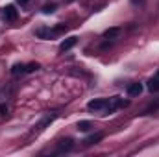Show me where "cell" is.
<instances>
[{"label": "cell", "instance_id": "cell-1", "mask_svg": "<svg viewBox=\"0 0 159 157\" xmlns=\"http://www.w3.org/2000/svg\"><path fill=\"white\" fill-rule=\"evenodd\" d=\"M107 105V100H104V98H96V100H91L89 104H87V109L89 111H104V107Z\"/></svg>", "mask_w": 159, "mask_h": 157}, {"label": "cell", "instance_id": "cell-2", "mask_svg": "<svg viewBox=\"0 0 159 157\" xmlns=\"http://www.w3.org/2000/svg\"><path fill=\"white\" fill-rule=\"evenodd\" d=\"M2 17L6 19V20H17V9H15V6H6L4 7V11H2Z\"/></svg>", "mask_w": 159, "mask_h": 157}, {"label": "cell", "instance_id": "cell-3", "mask_svg": "<svg viewBox=\"0 0 159 157\" xmlns=\"http://www.w3.org/2000/svg\"><path fill=\"white\" fill-rule=\"evenodd\" d=\"M76 43H78V37H67V39L59 44V50H61V52H67V50H70L72 46H76Z\"/></svg>", "mask_w": 159, "mask_h": 157}, {"label": "cell", "instance_id": "cell-4", "mask_svg": "<svg viewBox=\"0 0 159 157\" xmlns=\"http://www.w3.org/2000/svg\"><path fill=\"white\" fill-rule=\"evenodd\" d=\"M35 35H37L39 39H50V37L56 35V30H50V28H39V30L35 32Z\"/></svg>", "mask_w": 159, "mask_h": 157}, {"label": "cell", "instance_id": "cell-5", "mask_svg": "<svg viewBox=\"0 0 159 157\" xmlns=\"http://www.w3.org/2000/svg\"><path fill=\"white\" fill-rule=\"evenodd\" d=\"M141 92H143V85H141V83L135 81V83H129V85H128V94H129V96H139Z\"/></svg>", "mask_w": 159, "mask_h": 157}, {"label": "cell", "instance_id": "cell-6", "mask_svg": "<svg viewBox=\"0 0 159 157\" xmlns=\"http://www.w3.org/2000/svg\"><path fill=\"white\" fill-rule=\"evenodd\" d=\"M76 128H78V131H89L93 128V122L91 120H80Z\"/></svg>", "mask_w": 159, "mask_h": 157}, {"label": "cell", "instance_id": "cell-7", "mask_svg": "<svg viewBox=\"0 0 159 157\" xmlns=\"http://www.w3.org/2000/svg\"><path fill=\"white\" fill-rule=\"evenodd\" d=\"M102 139H104V133H94V135L87 137V139H85V142H87V144H96V142H100Z\"/></svg>", "mask_w": 159, "mask_h": 157}, {"label": "cell", "instance_id": "cell-8", "mask_svg": "<svg viewBox=\"0 0 159 157\" xmlns=\"http://www.w3.org/2000/svg\"><path fill=\"white\" fill-rule=\"evenodd\" d=\"M148 91H152V92H157L159 91V78H152V79H148Z\"/></svg>", "mask_w": 159, "mask_h": 157}, {"label": "cell", "instance_id": "cell-9", "mask_svg": "<svg viewBox=\"0 0 159 157\" xmlns=\"http://www.w3.org/2000/svg\"><path fill=\"white\" fill-rule=\"evenodd\" d=\"M24 72H26V65H22V63H17V65H13V69H11V74H15V76L24 74Z\"/></svg>", "mask_w": 159, "mask_h": 157}, {"label": "cell", "instance_id": "cell-10", "mask_svg": "<svg viewBox=\"0 0 159 157\" xmlns=\"http://www.w3.org/2000/svg\"><path fill=\"white\" fill-rule=\"evenodd\" d=\"M72 148V139H63L59 144V152H69Z\"/></svg>", "mask_w": 159, "mask_h": 157}, {"label": "cell", "instance_id": "cell-11", "mask_svg": "<svg viewBox=\"0 0 159 157\" xmlns=\"http://www.w3.org/2000/svg\"><path fill=\"white\" fill-rule=\"evenodd\" d=\"M119 34H120L119 28H109V30H106V32H104V37H106V39H115Z\"/></svg>", "mask_w": 159, "mask_h": 157}, {"label": "cell", "instance_id": "cell-12", "mask_svg": "<svg viewBox=\"0 0 159 157\" xmlns=\"http://www.w3.org/2000/svg\"><path fill=\"white\" fill-rule=\"evenodd\" d=\"M41 65L39 63H28L26 65V72H35V70H39Z\"/></svg>", "mask_w": 159, "mask_h": 157}, {"label": "cell", "instance_id": "cell-13", "mask_svg": "<svg viewBox=\"0 0 159 157\" xmlns=\"http://www.w3.org/2000/svg\"><path fill=\"white\" fill-rule=\"evenodd\" d=\"M54 11H56V6H54V4H46V6L43 7V13H44V15H50V13H54Z\"/></svg>", "mask_w": 159, "mask_h": 157}, {"label": "cell", "instance_id": "cell-14", "mask_svg": "<svg viewBox=\"0 0 159 157\" xmlns=\"http://www.w3.org/2000/svg\"><path fill=\"white\" fill-rule=\"evenodd\" d=\"M54 118H56V115H52V117H46V118H44V120H43V122H41V124H39V128H41V129H43L44 126H48L50 122H54Z\"/></svg>", "mask_w": 159, "mask_h": 157}, {"label": "cell", "instance_id": "cell-15", "mask_svg": "<svg viewBox=\"0 0 159 157\" xmlns=\"http://www.w3.org/2000/svg\"><path fill=\"white\" fill-rule=\"evenodd\" d=\"M17 2H19V4H20V6H26V4H30V2H32V0H17Z\"/></svg>", "mask_w": 159, "mask_h": 157}, {"label": "cell", "instance_id": "cell-16", "mask_svg": "<svg viewBox=\"0 0 159 157\" xmlns=\"http://www.w3.org/2000/svg\"><path fill=\"white\" fill-rule=\"evenodd\" d=\"M0 111H2V113H6V111H7V107H6L4 104H0Z\"/></svg>", "mask_w": 159, "mask_h": 157}, {"label": "cell", "instance_id": "cell-17", "mask_svg": "<svg viewBox=\"0 0 159 157\" xmlns=\"http://www.w3.org/2000/svg\"><path fill=\"white\" fill-rule=\"evenodd\" d=\"M131 2H133V4H137V2H144V0H131Z\"/></svg>", "mask_w": 159, "mask_h": 157}]
</instances>
